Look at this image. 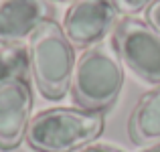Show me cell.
Instances as JSON below:
<instances>
[{
	"instance_id": "cell-1",
	"label": "cell",
	"mask_w": 160,
	"mask_h": 152,
	"mask_svg": "<svg viewBox=\"0 0 160 152\" xmlns=\"http://www.w3.org/2000/svg\"><path fill=\"white\" fill-rule=\"evenodd\" d=\"M28 51L12 45L0 53V150H14L27 138L32 114Z\"/></svg>"
},
{
	"instance_id": "cell-2",
	"label": "cell",
	"mask_w": 160,
	"mask_h": 152,
	"mask_svg": "<svg viewBox=\"0 0 160 152\" xmlns=\"http://www.w3.org/2000/svg\"><path fill=\"white\" fill-rule=\"evenodd\" d=\"M106 128L102 112L81 108H51L39 112L27 130V142L37 152H77L98 140Z\"/></svg>"
},
{
	"instance_id": "cell-3",
	"label": "cell",
	"mask_w": 160,
	"mask_h": 152,
	"mask_svg": "<svg viewBox=\"0 0 160 152\" xmlns=\"http://www.w3.org/2000/svg\"><path fill=\"white\" fill-rule=\"evenodd\" d=\"M124 87V67L113 45L98 43L75 63L71 95L81 109L106 112L120 98Z\"/></svg>"
},
{
	"instance_id": "cell-4",
	"label": "cell",
	"mask_w": 160,
	"mask_h": 152,
	"mask_svg": "<svg viewBox=\"0 0 160 152\" xmlns=\"http://www.w3.org/2000/svg\"><path fill=\"white\" fill-rule=\"evenodd\" d=\"M73 45L55 20H47L28 41V65L39 91L47 99H61L71 89L75 71Z\"/></svg>"
},
{
	"instance_id": "cell-5",
	"label": "cell",
	"mask_w": 160,
	"mask_h": 152,
	"mask_svg": "<svg viewBox=\"0 0 160 152\" xmlns=\"http://www.w3.org/2000/svg\"><path fill=\"white\" fill-rule=\"evenodd\" d=\"M113 47L122 63L142 81L160 85V33L140 18H124L113 31Z\"/></svg>"
},
{
	"instance_id": "cell-6",
	"label": "cell",
	"mask_w": 160,
	"mask_h": 152,
	"mask_svg": "<svg viewBox=\"0 0 160 152\" xmlns=\"http://www.w3.org/2000/svg\"><path fill=\"white\" fill-rule=\"evenodd\" d=\"M116 18L112 0H75L65 12L63 33L73 47L89 49L112 31Z\"/></svg>"
},
{
	"instance_id": "cell-7",
	"label": "cell",
	"mask_w": 160,
	"mask_h": 152,
	"mask_svg": "<svg viewBox=\"0 0 160 152\" xmlns=\"http://www.w3.org/2000/svg\"><path fill=\"white\" fill-rule=\"evenodd\" d=\"M53 14L49 0H0V45L22 43L41 24L53 20Z\"/></svg>"
},
{
	"instance_id": "cell-8",
	"label": "cell",
	"mask_w": 160,
	"mask_h": 152,
	"mask_svg": "<svg viewBox=\"0 0 160 152\" xmlns=\"http://www.w3.org/2000/svg\"><path fill=\"white\" fill-rule=\"evenodd\" d=\"M128 134L140 146L160 142V85L138 99L128 120Z\"/></svg>"
},
{
	"instance_id": "cell-9",
	"label": "cell",
	"mask_w": 160,
	"mask_h": 152,
	"mask_svg": "<svg viewBox=\"0 0 160 152\" xmlns=\"http://www.w3.org/2000/svg\"><path fill=\"white\" fill-rule=\"evenodd\" d=\"M112 2L120 14L132 16V14H138V12L148 10L156 0H112Z\"/></svg>"
},
{
	"instance_id": "cell-10",
	"label": "cell",
	"mask_w": 160,
	"mask_h": 152,
	"mask_svg": "<svg viewBox=\"0 0 160 152\" xmlns=\"http://www.w3.org/2000/svg\"><path fill=\"white\" fill-rule=\"evenodd\" d=\"M146 23L160 33V0H156V2L146 10Z\"/></svg>"
},
{
	"instance_id": "cell-11",
	"label": "cell",
	"mask_w": 160,
	"mask_h": 152,
	"mask_svg": "<svg viewBox=\"0 0 160 152\" xmlns=\"http://www.w3.org/2000/svg\"><path fill=\"white\" fill-rule=\"evenodd\" d=\"M77 152H122V150L113 148V146H108V144H93V146H85V148H81Z\"/></svg>"
},
{
	"instance_id": "cell-12",
	"label": "cell",
	"mask_w": 160,
	"mask_h": 152,
	"mask_svg": "<svg viewBox=\"0 0 160 152\" xmlns=\"http://www.w3.org/2000/svg\"><path fill=\"white\" fill-rule=\"evenodd\" d=\"M142 152H160V142H156V144H152V146H148V148L142 150Z\"/></svg>"
},
{
	"instance_id": "cell-13",
	"label": "cell",
	"mask_w": 160,
	"mask_h": 152,
	"mask_svg": "<svg viewBox=\"0 0 160 152\" xmlns=\"http://www.w3.org/2000/svg\"><path fill=\"white\" fill-rule=\"evenodd\" d=\"M57 2H65V0H57Z\"/></svg>"
}]
</instances>
